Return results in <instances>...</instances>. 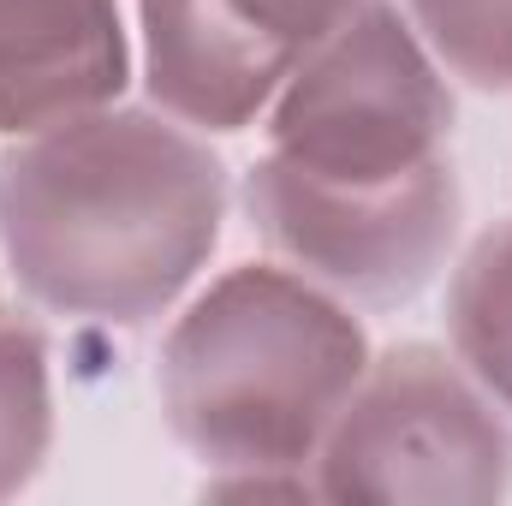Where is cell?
Listing matches in <instances>:
<instances>
[{
  "label": "cell",
  "mask_w": 512,
  "mask_h": 506,
  "mask_svg": "<svg viewBox=\"0 0 512 506\" xmlns=\"http://www.w3.org/2000/svg\"><path fill=\"white\" fill-rule=\"evenodd\" d=\"M227 161L155 102H108L0 137V256L12 286L66 322L143 328L221 245Z\"/></svg>",
  "instance_id": "cell-1"
},
{
  "label": "cell",
  "mask_w": 512,
  "mask_h": 506,
  "mask_svg": "<svg viewBox=\"0 0 512 506\" xmlns=\"http://www.w3.org/2000/svg\"><path fill=\"white\" fill-rule=\"evenodd\" d=\"M364 370L358 304L286 262H239L173 316L155 399L209 495H316V447Z\"/></svg>",
  "instance_id": "cell-2"
},
{
  "label": "cell",
  "mask_w": 512,
  "mask_h": 506,
  "mask_svg": "<svg viewBox=\"0 0 512 506\" xmlns=\"http://www.w3.org/2000/svg\"><path fill=\"white\" fill-rule=\"evenodd\" d=\"M453 120V78L393 0H370L292 66L262 114V161L304 185L382 191L447 167Z\"/></svg>",
  "instance_id": "cell-3"
},
{
  "label": "cell",
  "mask_w": 512,
  "mask_h": 506,
  "mask_svg": "<svg viewBox=\"0 0 512 506\" xmlns=\"http://www.w3.org/2000/svg\"><path fill=\"white\" fill-rule=\"evenodd\" d=\"M328 501H507L512 417L453 346L399 340L370 352L352 399L316 447Z\"/></svg>",
  "instance_id": "cell-4"
},
{
  "label": "cell",
  "mask_w": 512,
  "mask_h": 506,
  "mask_svg": "<svg viewBox=\"0 0 512 506\" xmlns=\"http://www.w3.org/2000/svg\"><path fill=\"white\" fill-rule=\"evenodd\" d=\"M239 203L274 262L310 274L316 286L364 310L411 304L453 262L465 221V191L453 161L382 191H328L256 155V167L239 185Z\"/></svg>",
  "instance_id": "cell-5"
},
{
  "label": "cell",
  "mask_w": 512,
  "mask_h": 506,
  "mask_svg": "<svg viewBox=\"0 0 512 506\" xmlns=\"http://www.w3.org/2000/svg\"><path fill=\"white\" fill-rule=\"evenodd\" d=\"M131 48L143 96L203 137L251 131L292 78L227 0H137Z\"/></svg>",
  "instance_id": "cell-6"
},
{
  "label": "cell",
  "mask_w": 512,
  "mask_h": 506,
  "mask_svg": "<svg viewBox=\"0 0 512 506\" xmlns=\"http://www.w3.org/2000/svg\"><path fill=\"white\" fill-rule=\"evenodd\" d=\"M131 78L126 0H0V137L108 108Z\"/></svg>",
  "instance_id": "cell-7"
},
{
  "label": "cell",
  "mask_w": 512,
  "mask_h": 506,
  "mask_svg": "<svg viewBox=\"0 0 512 506\" xmlns=\"http://www.w3.org/2000/svg\"><path fill=\"white\" fill-rule=\"evenodd\" d=\"M447 346L512 417V215L483 227L447 274Z\"/></svg>",
  "instance_id": "cell-8"
},
{
  "label": "cell",
  "mask_w": 512,
  "mask_h": 506,
  "mask_svg": "<svg viewBox=\"0 0 512 506\" xmlns=\"http://www.w3.org/2000/svg\"><path fill=\"white\" fill-rule=\"evenodd\" d=\"M54 447V364L30 316L0 310V501L36 483Z\"/></svg>",
  "instance_id": "cell-9"
},
{
  "label": "cell",
  "mask_w": 512,
  "mask_h": 506,
  "mask_svg": "<svg viewBox=\"0 0 512 506\" xmlns=\"http://www.w3.org/2000/svg\"><path fill=\"white\" fill-rule=\"evenodd\" d=\"M435 66L483 96H512V0H399Z\"/></svg>",
  "instance_id": "cell-10"
},
{
  "label": "cell",
  "mask_w": 512,
  "mask_h": 506,
  "mask_svg": "<svg viewBox=\"0 0 512 506\" xmlns=\"http://www.w3.org/2000/svg\"><path fill=\"white\" fill-rule=\"evenodd\" d=\"M227 6L251 24L286 66H298L316 42H328L346 18H358L370 0H227Z\"/></svg>",
  "instance_id": "cell-11"
}]
</instances>
